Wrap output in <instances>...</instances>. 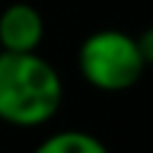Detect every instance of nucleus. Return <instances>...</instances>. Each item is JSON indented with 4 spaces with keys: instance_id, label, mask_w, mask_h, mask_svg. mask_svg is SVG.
Masks as SVG:
<instances>
[{
    "instance_id": "obj_4",
    "label": "nucleus",
    "mask_w": 153,
    "mask_h": 153,
    "mask_svg": "<svg viewBox=\"0 0 153 153\" xmlns=\"http://www.w3.org/2000/svg\"><path fill=\"white\" fill-rule=\"evenodd\" d=\"M32 153H110V148L91 132L83 129H59L46 134Z\"/></svg>"
},
{
    "instance_id": "obj_3",
    "label": "nucleus",
    "mask_w": 153,
    "mask_h": 153,
    "mask_svg": "<svg viewBox=\"0 0 153 153\" xmlns=\"http://www.w3.org/2000/svg\"><path fill=\"white\" fill-rule=\"evenodd\" d=\"M46 38V22L30 3H11L0 11V51L32 54Z\"/></svg>"
},
{
    "instance_id": "obj_2",
    "label": "nucleus",
    "mask_w": 153,
    "mask_h": 153,
    "mask_svg": "<svg viewBox=\"0 0 153 153\" xmlns=\"http://www.w3.org/2000/svg\"><path fill=\"white\" fill-rule=\"evenodd\" d=\"M151 59V32L129 35L124 30L105 27L81 40L75 65H78L81 78L91 89L118 94V91L137 86V81L143 78Z\"/></svg>"
},
{
    "instance_id": "obj_1",
    "label": "nucleus",
    "mask_w": 153,
    "mask_h": 153,
    "mask_svg": "<svg viewBox=\"0 0 153 153\" xmlns=\"http://www.w3.org/2000/svg\"><path fill=\"white\" fill-rule=\"evenodd\" d=\"M65 102L59 70L32 54L0 51V121L16 129L46 126Z\"/></svg>"
}]
</instances>
